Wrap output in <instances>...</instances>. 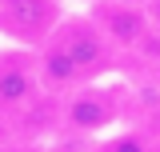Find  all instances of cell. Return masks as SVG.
Instances as JSON below:
<instances>
[{
    "label": "cell",
    "instance_id": "52a82bcc",
    "mask_svg": "<svg viewBox=\"0 0 160 152\" xmlns=\"http://www.w3.org/2000/svg\"><path fill=\"white\" fill-rule=\"evenodd\" d=\"M108 152H152V148H148L136 132H124V136H116V140L108 144Z\"/></svg>",
    "mask_w": 160,
    "mask_h": 152
},
{
    "label": "cell",
    "instance_id": "5b68a950",
    "mask_svg": "<svg viewBox=\"0 0 160 152\" xmlns=\"http://www.w3.org/2000/svg\"><path fill=\"white\" fill-rule=\"evenodd\" d=\"M36 96H40L36 60H20V56L0 60V112H24Z\"/></svg>",
    "mask_w": 160,
    "mask_h": 152
},
{
    "label": "cell",
    "instance_id": "9c48e42d",
    "mask_svg": "<svg viewBox=\"0 0 160 152\" xmlns=\"http://www.w3.org/2000/svg\"><path fill=\"white\" fill-rule=\"evenodd\" d=\"M128 4H136V0H128Z\"/></svg>",
    "mask_w": 160,
    "mask_h": 152
},
{
    "label": "cell",
    "instance_id": "3957f363",
    "mask_svg": "<svg viewBox=\"0 0 160 152\" xmlns=\"http://www.w3.org/2000/svg\"><path fill=\"white\" fill-rule=\"evenodd\" d=\"M104 36L112 40V48H144L152 40V20L144 12V4H128V0H96V12H92Z\"/></svg>",
    "mask_w": 160,
    "mask_h": 152
},
{
    "label": "cell",
    "instance_id": "6da1fadb",
    "mask_svg": "<svg viewBox=\"0 0 160 152\" xmlns=\"http://www.w3.org/2000/svg\"><path fill=\"white\" fill-rule=\"evenodd\" d=\"M64 20L60 0H0V32L24 48H44Z\"/></svg>",
    "mask_w": 160,
    "mask_h": 152
},
{
    "label": "cell",
    "instance_id": "8992f818",
    "mask_svg": "<svg viewBox=\"0 0 160 152\" xmlns=\"http://www.w3.org/2000/svg\"><path fill=\"white\" fill-rule=\"evenodd\" d=\"M36 76H40V88H52V92H72L84 84L76 60L64 52V44L56 36L48 40L44 48H36Z\"/></svg>",
    "mask_w": 160,
    "mask_h": 152
},
{
    "label": "cell",
    "instance_id": "277c9868",
    "mask_svg": "<svg viewBox=\"0 0 160 152\" xmlns=\"http://www.w3.org/2000/svg\"><path fill=\"white\" fill-rule=\"evenodd\" d=\"M116 116H120L116 100L108 92H100V88H80L64 104V124L72 132H104V128L116 124Z\"/></svg>",
    "mask_w": 160,
    "mask_h": 152
},
{
    "label": "cell",
    "instance_id": "ba28073f",
    "mask_svg": "<svg viewBox=\"0 0 160 152\" xmlns=\"http://www.w3.org/2000/svg\"><path fill=\"white\" fill-rule=\"evenodd\" d=\"M144 12H148V20H152V28L160 32V0H144Z\"/></svg>",
    "mask_w": 160,
    "mask_h": 152
},
{
    "label": "cell",
    "instance_id": "7a4b0ae2",
    "mask_svg": "<svg viewBox=\"0 0 160 152\" xmlns=\"http://www.w3.org/2000/svg\"><path fill=\"white\" fill-rule=\"evenodd\" d=\"M52 36L64 44L68 56L76 60L84 84L96 80V76H104L108 68H112V40L104 36V28H100L92 16H64Z\"/></svg>",
    "mask_w": 160,
    "mask_h": 152
}]
</instances>
